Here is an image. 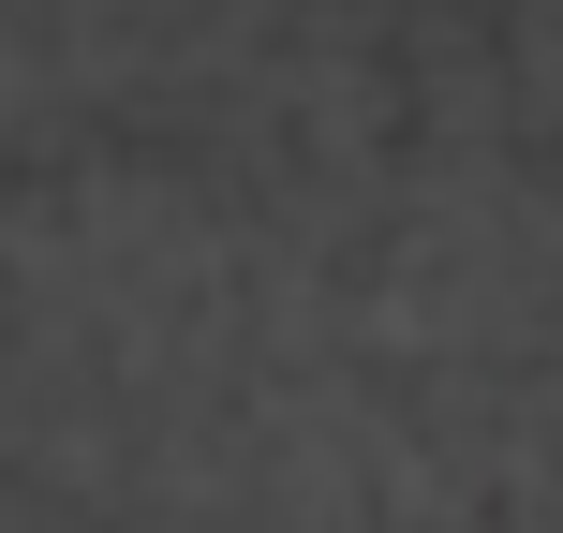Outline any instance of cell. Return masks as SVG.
<instances>
[]
</instances>
